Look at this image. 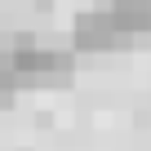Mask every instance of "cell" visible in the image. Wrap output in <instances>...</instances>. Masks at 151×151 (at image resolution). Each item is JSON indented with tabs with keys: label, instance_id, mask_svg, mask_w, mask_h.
<instances>
[{
	"label": "cell",
	"instance_id": "6da1fadb",
	"mask_svg": "<svg viewBox=\"0 0 151 151\" xmlns=\"http://www.w3.org/2000/svg\"><path fill=\"white\" fill-rule=\"evenodd\" d=\"M120 45H133V40L116 27V18H111L102 5L76 14V22H71V49H76V53H111V49H120Z\"/></svg>",
	"mask_w": 151,
	"mask_h": 151
},
{
	"label": "cell",
	"instance_id": "7a4b0ae2",
	"mask_svg": "<svg viewBox=\"0 0 151 151\" xmlns=\"http://www.w3.org/2000/svg\"><path fill=\"white\" fill-rule=\"evenodd\" d=\"M107 14L116 18V27L129 36V40H142L151 31V0H111Z\"/></svg>",
	"mask_w": 151,
	"mask_h": 151
},
{
	"label": "cell",
	"instance_id": "3957f363",
	"mask_svg": "<svg viewBox=\"0 0 151 151\" xmlns=\"http://www.w3.org/2000/svg\"><path fill=\"white\" fill-rule=\"evenodd\" d=\"M98 5H102V9H107V5H111V0H98Z\"/></svg>",
	"mask_w": 151,
	"mask_h": 151
}]
</instances>
